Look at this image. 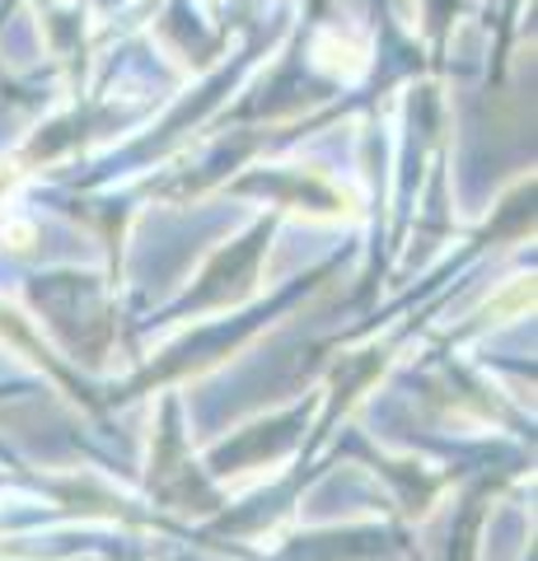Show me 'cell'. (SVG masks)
<instances>
[{
  "instance_id": "cell-1",
  "label": "cell",
  "mask_w": 538,
  "mask_h": 561,
  "mask_svg": "<svg viewBox=\"0 0 538 561\" xmlns=\"http://www.w3.org/2000/svg\"><path fill=\"white\" fill-rule=\"evenodd\" d=\"M10 183H14V169H0V197L10 192Z\"/></svg>"
},
{
  "instance_id": "cell-2",
  "label": "cell",
  "mask_w": 538,
  "mask_h": 561,
  "mask_svg": "<svg viewBox=\"0 0 538 561\" xmlns=\"http://www.w3.org/2000/svg\"><path fill=\"white\" fill-rule=\"evenodd\" d=\"M211 5H216V0H211Z\"/></svg>"
}]
</instances>
